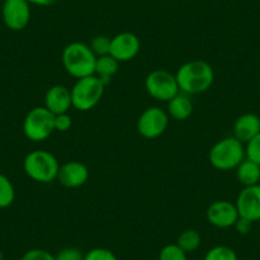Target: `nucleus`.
Listing matches in <instances>:
<instances>
[{
	"label": "nucleus",
	"instance_id": "nucleus-5",
	"mask_svg": "<svg viewBox=\"0 0 260 260\" xmlns=\"http://www.w3.org/2000/svg\"><path fill=\"white\" fill-rule=\"evenodd\" d=\"M105 88L106 86L104 82L94 74L77 79L74 86L71 88L73 107L82 112L89 111L100 104L104 97Z\"/></svg>",
	"mask_w": 260,
	"mask_h": 260
},
{
	"label": "nucleus",
	"instance_id": "nucleus-14",
	"mask_svg": "<svg viewBox=\"0 0 260 260\" xmlns=\"http://www.w3.org/2000/svg\"><path fill=\"white\" fill-rule=\"evenodd\" d=\"M44 104V106L54 115L69 112V110L73 107L71 89L61 84L50 87L45 93Z\"/></svg>",
	"mask_w": 260,
	"mask_h": 260
},
{
	"label": "nucleus",
	"instance_id": "nucleus-12",
	"mask_svg": "<svg viewBox=\"0 0 260 260\" xmlns=\"http://www.w3.org/2000/svg\"><path fill=\"white\" fill-rule=\"evenodd\" d=\"M240 217L250 222L260 221V184L245 186L236 199Z\"/></svg>",
	"mask_w": 260,
	"mask_h": 260
},
{
	"label": "nucleus",
	"instance_id": "nucleus-3",
	"mask_svg": "<svg viewBox=\"0 0 260 260\" xmlns=\"http://www.w3.org/2000/svg\"><path fill=\"white\" fill-rule=\"evenodd\" d=\"M60 165L56 157L49 151L36 149L24 157L23 170L27 176L40 184H50L57 179Z\"/></svg>",
	"mask_w": 260,
	"mask_h": 260
},
{
	"label": "nucleus",
	"instance_id": "nucleus-4",
	"mask_svg": "<svg viewBox=\"0 0 260 260\" xmlns=\"http://www.w3.org/2000/svg\"><path fill=\"white\" fill-rule=\"evenodd\" d=\"M245 159L244 143L235 137H227L217 142L209 151V162L221 171L234 170Z\"/></svg>",
	"mask_w": 260,
	"mask_h": 260
},
{
	"label": "nucleus",
	"instance_id": "nucleus-24",
	"mask_svg": "<svg viewBox=\"0 0 260 260\" xmlns=\"http://www.w3.org/2000/svg\"><path fill=\"white\" fill-rule=\"evenodd\" d=\"M245 144V158L260 165V133Z\"/></svg>",
	"mask_w": 260,
	"mask_h": 260
},
{
	"label": "nucleus",
	"instance_id": "nucleus-22",
	"mask_svg": "<svg viewBox=\"0 0 260 260\" xmlns=\"http://www.w3.org/2000/svg\"><path fill=\"white\" fill-rule=\"evenodd\" d=\"M158 260H187V256L179 245L169 244L161 249Z\"/></svg>",
	"mask_w": 260,
	"mask_h": 260
},
{
	"label": "nucleus",
	"instance_id": "nucleus-20",
	"mask_svg": "<svg viewBox=\"0 0 260 260\" xmlns=\"http://www.w3.org/2000/svg\"><path fill=\"white\" fill-rule=\"evenodd\" d=\"M16 190L8 176L0 174V208H8L14 203Z\"/></svg>",
	"mask_w": 260,
	"mask_h": 260
},
{
	"label": "nucleus",
	"instance_id": "nucleus-19",
	"mask_svg": "<svg viewBox=\"0 0 260 260\" xmlns=\"http://www.w3.org/2000/svg\"><path fill=\"white\" fill-rule=\"evenodd\" d=\"M176 244L184 250L185 252H192L198 249L202 244V236L197 230H185L177 237Z\"/></svg>",
	"mask_w": 260,
	"mask_h": 260
},
{
	"label": "nucleus",
	"instance_id": "nucleus-2",
	"mask_svg": "<svg viewBox=\"0 0 260 260\" xmlns=\"http://www.w3.org/2000/svg\"><path fill=\"white\" fill-rule=\"evenodd\" d=\"M97 56L89 45L84 42H71L64 47L61 54L62 67L65 72L77 79L93 76Z\"/></svg>",
	"mask_w": 260,
	"mask_h": 260
},
{
	"label": "nucleus",
	"instance_id": "nucleus-28",
	"mask_svg": "<svg viewBox=\"0 0 260 260\" xmlns=\"http://www.w3.org/2000/svg\"><path fill=\"white\" fill-rule=\"evenodd\" d=\"M72 125H73V120L68 112L55 115V132H61V133L68 132Z\"/></svg>",
	"mask_w": 260,
	"mask_h": 260
},
{
	"label": "nucleus",
	"instance_id": "nucleus-26",
	"mask_svg": "<svg viewBox=\"0 0 260 260\" xmlns=\"http://www.w3.org/2000/svg\"><path fill=\"white\" fill-rule=\"evenodd\" d=\"M55 260H84V255L76 247H64L55 255Z\"/></svg>",
	"mask_w": 260,
	"mask_h": 260
},
{
	"label": "nucleus",
	"instance_id": "nucleus-25",
	"mask_svg": "<svg viewBox=\"0 0 260 260\" xmlns=\"http://www.w3.org/2000/svg\"><path fill=\"white\" fill-rule=\"evenodd\" d=\"M84 260H117V257L106 247H94L84 254Z\"/></svg>",
	"mask_w": 260,
	"mask_h": 260
},
{
	"label": "nucleus",
	"instance_id": "nucleus-8",
	"mask_svg": "<svg viewBox=\"0 0 260 260\" xmlns=\"http://www.w3.org/2000/svg\"><path fill=\"white\" fill-rule=\"evenodd\" d=\"M169 114L161 107H148L142 112L137 122L138 133L146 139L158 138L169 126Z\"/></svg>",
	"mask_w": 260,
	"mask_h": 260
},
{
	"label": "nucleus",
	"instance_id": "nucleus-15",
	"mask_svg": "<svg viewBox=\"0 0 260 260\" xmlns=\"http://www.w3.org/2000/svg\"><path fill=\"white\" fill-rule=\"evenodd\" d=\"M260 133V117L252 112L242 114L234 124V137L241 143H247Z\"/></svg>",
	"mask_w": 260,
	"mask_h": 260
},
{
	"label": "nucleus",
	"instance_id": "nucleus-9",
	"mask_svg": "<svg viewBox=\"0 0 260 260\" xmlns=\"http://www.w3.org/2000/svg\"><path fill=\"white\" fill-rule=\"evenodd\" d=\"M3 22L12 31H22L31 21V4L26 0H4Z\"/></svg>",
	"mask_w": 260,
	"mask_h": 260
},
{
	"label": "nucleus",
	"instance_id": "nucleus-17",
	"mask_svg": "<svg viewBox=\"0 0 260 260\" xmlns=\"http://www.w3.org/2000/svg\"><path fill=\"white\" fill-rule=\"evenodd\" d=\"M120 62L111 55H105V56L97 57L96 68H94V76L99 77L105 86L110 84L111 79L114 78L115 74L119 72Z\"/></svg>",
	"mask_w": 260,
	"mask_h": 260
},
{
	"label": "nucleus",
	"instance_id": "nucleus-7",
	"mask_svg": "<svg viewBox=\"0 0 260 260\" xmlns=\"http://www.w3.org/2000/svg\"><path fill=\"white\" fill-rule=\"evenodd\" d=\"M144 86L149 96L162 102H169L180 92L176 76L164 69H156L151 72L147 76Z\"/></svg>",
	"mask_w": 260,
	"mask_h": 260
},
{
	"label": "nucleus",
	"instance_id": "nucleus-1",
	"mask_svg": "<svg viewBox=\"0 0 260 260\" xmlns=\"http://www.w3.org/2000/svg\"><path fill=\"white\" fill-rule=\"evenodd\" d=\"M176 81L180 92L192 96L204 93L214 82V71L209 62L204 60H190L177 69Z\"/></svg>",
	"mask_w": 260,
	"mask_h": 260
},
{
	"label": "nucleus",
	"instance_id": "nucleus-13",
	"mask_svg": "<svg viewBox=\"0 0 260 260\" xmlns=\"http://www.w3.org/2000/svg\"><path fill=\"white\" fill-rule=\"evenodd\" d=\"M89 179V170L84 164L79 161H69L61 165L57 174L60 184L68 189L83 186Z\"/></svg>",
	"mask_w": 260,
	"mask_h": 260
},
{
	"label": "nucleus",
	"instance_id": "nucleus-29",
	"mask_svg": "<svg viewBox=\"0 0 260 260\" xmlns=\"http://www.w3.org/2000/svg\"><path fill=\"white\" fill-rule=\"evenodd\" d=\"M234 227L236 229V231L239 232V234L246 235L251 231L252 222H250L249 219H245V218H242V217H240V218L237 219L236 223H235Z\"/></svg>",
	"mask_w": 260,
	"mask_h": 260
},
{
	"label": "nucleus",
	"instance_id": "nucleus-21",
	"mask_svg": "<svg viewBox=\"0 0 260 260\" xmlns=\"http://www.w3.org/2000/svg\"><path fill=\"white\" fill-rule=\"evenodd\" d=\"M204 260H237V255L231 247L218 245L207 251Z\"/></svg>",
	"mask_w": 260,
	"mask_h": 260
},
{
	"label": "nucleus",
	"instance_id": "nucleus-23",
	"mask_svg": "<svg viewBox=\"0 0 260 260\" xmlns=\"http://www.w3.org/2000/svg\"><path fill=\"white\" fill-rule=\"evenodd\" d=\"M110 44H111V39L105 35H100L92 39L89 47L93 51V54L97 57L105 56V55H110Z\"/></svg>",
	"mask_w": 260,
	"mask_h": 260
},
{
	"label": "nucleus",
	"instance_id": "nucleus-10",
	"mask_svg": "<svg viewBox=\"0 0 260 260\" xmlns=\"http://www.w3.org/2000/svg\"><path fill=\"white\" fill-rule=\"evenodd\" d=\"M141 51V40L133 32H120L111 37L110 55L119 62L133 60Z\"/></svg>",
	"mask_w": 260,
	"mask_h": 260
},
{
	"label": "nucleus",
	"instance_id": "nucleus-16",
	"mask_svg": "<svg viewBox=\"0 0 260 260\" xmlns=\"http://www.w3.org/2000/svg\"><path fill=\"white\" fill-rule=\"evenodd\" d=\"M192 110H194V105H192L191 99L189 94L184 92H179L176 96L172 97L167 102V114L177 121H184L189 119L192 114Z\"/></svg>",
	"mask_w": 260,
	"mask_h": 260
},
{
	"label": "nucleus",
	"instance_id": "nucleus-27",
	"mask_svg": "<svg viewBox=\"0 0 260 260\" xmlns=\"http://www.w3.org/2000/svg\"><path fill=\"white\" fill-rule=\"evenodd\" d=\"M21 260H55V255L44 249H31L24 252Z\"/></svg>",
	"mask_w": 260,
	"mask_h": 260
},
{
	"label": "nucleus",
	"instance_id": "nucleus-11",
	"mask_svg": "<svg viewBox=\"0 0 260 260\" xmlns=\"http://www.w3.org/2000/svg\"><path fill=\"white\" fill-rule=\"evenodd\" d=\"M240 218L236 204L230 201H216L207 209V219L217 229L234 227Z\"/></svg>",
	"mask_w": 260,
	"mask_h": 260
},
{
	"label": "nucleus",
	"instance_id": "nucleus-18",
	"mask_svg": "<svg viewBox=\"0 0 260 260\" xmlns=\"http://www.w3.org/2000/svg\"><path fill=\"white\" fill-rule=\"evenodd\" d=\"M237 180L244 186H251V185L259 184L260 181V165L245 158L239 166L236 167Z\"/></svg>",
	"mask_w": 260,
	"mask_h": 260
},
{
	"label": "nucleus",
	"instance_id": "nucleus-30",
	"mask_svg": "<svg viewBox=\"0 0 260 260\" xmlns=\"http://www.w3.org/2000/svg\"><path fill=\"white\" fill-rule=\"evenodd\" d=\"M29 4H34V6L39 7H51L54 4H56L59 0H26Z\"/></svg>",
	"mask_w": 260,
	"mask_h": 260
},
{
	"label": "nucleus",
	"instance_id": "nucleus-6",
	"mask_svg": "<svg viewBox=\"0 0 260 260\" xmlns=\"http://www.w3.org/2000/svg\"><path fill=\"white\" fill-rule=\"evenodd\" d=\"M55 132V115L45 106L29 110L23 120V133L29 141L39 143L46 141Z\"/></svg>",
	"mask_w": 260,
	"mask_h": 260
}]
</instances>
